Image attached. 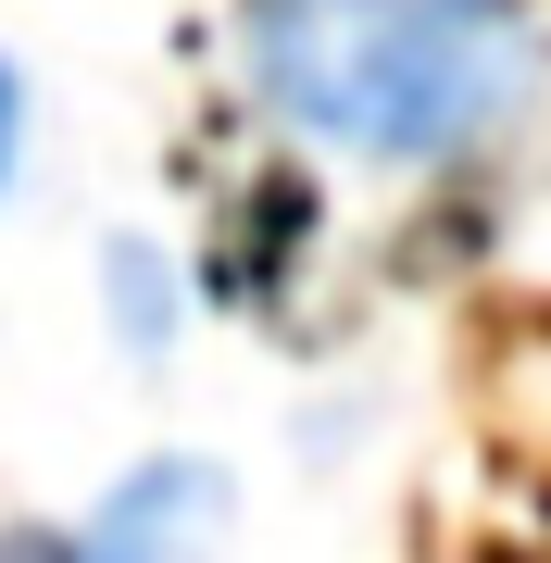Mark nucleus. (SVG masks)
I'll return each instance as SVG.
<instances>
[{"label":"nucleus","instance_id":"1","mask_svg":"<svg viewBox=\"0 0 551 563\" xmlns=\"http://www.w3.org/2000/svg\"><path fill=\"white\" fill-rule=\"evenodd\" d=\"M239 51L276 125L376 176H451L539 101L527 0H239Z\"/></svg>","mask_w":551,"mask_h":563},{"label":"nucleus","instance_id":"2","mask_svg":"<svg viewBox=\"0 0 551 563\" xmlns=\"http://www.w3.org/2000/svg\"><path fill=\"white\" fill-rule=\"evenodd\" d=\"M225 526H239V501H225L213 463H139V476H113L88 514H38L0 539V563H225Z\"/></svg>","mask_w":551,"mask_h":563},{"label":"nucleus","instance_id":"3","mask_svg":"<svg viewBox=\"0 0 551 563\" xmlns=\"http://www.w3.org/2000/svg\"><path fill=\"white\" fill-rule=\"evenodd\" d=\"M13 163H25V76H13V51H0V188H13Z\"/></svg>","mask_w":551,"mask_h":563}]
</instances>
